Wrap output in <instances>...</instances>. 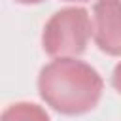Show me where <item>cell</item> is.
<instances>
[{
	"instance_id": "6da1fadb",
	"label": "cell",
	"mask_w": 121,
	"mask_h": 121,
	"mask_svg": "<svg viewBox=\"0 0 121 121\" xmlns=\"http://www.w3.org/2000/svg\"><path fill=\"white\" fill-rule=\"evenodd\" d=\"M42 98L62 113H83L91 110L102 89L98 74L74 59H59L43 66L38 79Z\"/></svg>"
},
{
	"instance_id": "7a4b0ae2",
	"label": "cell",
	"mask_w": 121,
	"mask_h": 121,
	"mask_svg": "<svg viewBox=\"0 0 121 121\" xmlns=\"http://www.w3.org/2000/svg\"><path fill=\"white\" fill-rule=\"evenodd\" d=\"M91 32V21L81 8H70L55 13L43 28V49L51 57L79 55L85 49Z\"/></svg>"
},
{
	"instance_id": "3957f363",
	"label": "cell",
	"mask_w": 121,
	"mask_h": 121,
	"mask_svg": "<svg viewBox=\"0 0 121 121\" xmlns=\"http://www.w3.org/2000/svg\"><path fill=\"white\" fill-rule=\"evenodd\" d=\"M93 34L98 47L110 55L121 53V4L119 0H98L93 17Z\"/></svg>"
},
{
	"instance_id": "277c9868",
	"label": "cell",
	"mask_w": 121,
	"mask_h": 121,
	"mask_svg": "<svg viewBox=\"0 0 121 121\" xmlns=\"http://www.w3.org/2000/svg\"><path fill=\"white\" fill-rule=\"evenodd\" d=\"M2 121H49V117L40 106L19 102L4 110Z\"/></svg>"
},
{
	"instance_id": "5b68a950",
	"label": "cell",
	"mask_w": 121,
	"mask_h": 121,
	"mask_svg": "<svg viewBox=\"0 0 121 121\" xmlns=\"http://www.w3.org/2000/svg\"><path fill=\"white\" fill-rule=\"evenodd\" d=\"M113 85L117 87V91L121 93V64L115 68V72H113Z\"/></svg>"
},
{
	"instance_id": "8992f818",
	"label": "cell",
	"mask_w": 121,
	"mask_h": 121,
	"mask_svg": "<svg viewBox=\"0 0 121 121\" xmlns=\"http://www.w3.org/2000/svg\"><path fill=\"white\" fill-rule=\"evenodd\" d=\"M17 2H23V4H36V2H42V0H17Z\"/></svg>"
}]
</instances>
